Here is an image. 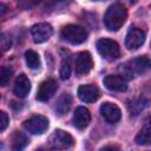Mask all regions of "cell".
I'll return each mask as SVG.
<instances>
[{
	"instance_id": "obj_1",
	"label": "cell",
	"mask_w": 151,
	"mask_h": 151,
	"mask_svg": "<svg viewBox=\"0 0 151 151\" xmlns=\"http://www.w3.org/2000/svg\"><path fill=\"white\" fill-rule=\"evenodd\" d=\"M126 17H127L126 8L122 4H118V2L113 4L107 8L104 15L105 27L109 31H118L125 22Z\"/></svg>"
},
{
	"instance_id": "obj_2",
	"label": "cell",
	"mask_w": 151,
	"mask_h": 151,
	"mask_svg": "<svg viewBox=\"0 0 151 151\" xmlns=\"http://www.w3.org/2000/svg\"><path fill=\"white\" fill-rule=\"evenodd\" d=\"M120 71H122V77L123 76H127V78H131L132 76H136V74H140V73H144L150 66H151V63L149 60V58L146 57H137V58H133L131 60H129L127 63H125L124 65H120Z\"/></svg>"
},
{
	"instance_id": "obj_3",
	"label": "cell",
	"mask_w": 151,
	"mask_h": 151,
	"mask_svg": "<svg viewBox=\"0 0 151 151\" xmlns=\"http://www.w3.org/2000/svg\"><path fill=\"white\" fill-rule=\"evenodd\" d=\"M96 47L99 54L107 60H114L120 55L119 46L112 39H109V38L99 39L96 44Z\"/></svg>"
},
{
	"instance_id": "obj_4",
	"label": "cell",
	"mask_w": 151,
	"mask_h": 151,
	"mask_svg": "<svg viewBox=\"0 0 151 151\" xmlns=\"http://www.w3.org/2000/svg\"><path fill=\"white\" fill-rule=\"evenodd\" d=\"M73 138L70 133L63 130H55L47 139V145L54 150H65L73 145Z\"/></svg>"
},
{
	"instance_id": "obj_5",
	"label": "cell",
	"mask_w": 151,
	"mask_h": 151,
	"mask_svg": "<svg viewBox=\"0 0 151 151\" xmlns=\"http://www.w3.org/2000/svg\"><path fill=\"white\" fill-rule=\"evenodd\" d=\"M61 37L71 44H81L87 39V32L84 27L78 25H66L61 29Z\"/></svg>"
},
{
	"instance_id": "obj_6",
	"label": "cell",
	"mask_w": 151,
	"mask_h": 151,
	"mask_svg": "<svg viewBox=\"0 0 151 151\" xmlns=\"http://www.w3.org/2000/svg\"><path fill=\"white\" fill-rule=\"evenodd\" d=\"M24 127L32 134H41L48 127V119L44 116H33L24 122Z\"/></svg>"
},
{
	"instance_id": "obj_7",
	"label": "cell",
	"mask_w": 151,
	"mask_h": 151,
	"mask_svg": "<svg viewBox=\"0 0 151 151\" xmlns=\"http://www.w3.org/2000/svg\"><path fill=\"white\" fill-rule=\"evenodd\" d=\"M93 67V60L88 52H79L74 60V71L78 76L87 74Z\"/></svg>"
},
{
	"instance_id": "obj_8",
	"label": "cell",
	"mask_w": 151,
	"mask_h": 151,
	"mask_svg": "<svg viewBox=\"0 0 151 151\" xmlns=\"http://www.w3.org/2000/svg\"><path fill=\"white\" fill-rule=\"evenodd\" d=\"M145 41V32L138 27H131L125 38V46L129 50L139 48Z\"/></svg>"
},
{
	"instance_id": "obj_9",
	"label": "cell",
	"mask_w": 151,
	"mask_h": 151,
	"mask_svg": "<svg viewBox=\"0 0 151 151\" xmlns=\"http://www.w3.org/2000/svg\"><path fill=\"white\" fill-rule=\"evenodd\" d=\"M31 34H32L34 42L41 44L51 38V35L53 34V28L47 22H40V24L34 25L31 28Z\"/></svg>"
},
{
	"instance_id": "obj_10",
	"label": "cell",
	"mask_w": 151,
	"mask_h": 151,
	"mask_svg": "<svg viewBox=\"0 0 151 151\" xmlns=\"http://www.w3.org/2000/svg\"><path fill=\"white\" fill-rule=\"evenodd\" d=\"M99 111H100L101 117H103L107 123H110V124H114V123L119 122L120 116H122L120 109H119L116 104L109 103V101L101 104Z\"/></svg>"
},
{
	"instance_id": "obj_11",
	"label": "cell",
	"mask_w": 151,
	"mask_h": 151,
	"mask_svg": "<svg viewBox=\"0 0 151 151\" xmlns=\"http://www.w3.org/2000/svg\"><path fill=\"white\" fill-rule=\"evenodd\" d=\"M57 88H58V85H57L55 80H53V79L44 80L39 85V88L37 92V99L39 101H47L55 93Z\"/></svg>"
},
{
	"instance_id": "obj_12",
	"label": "cell",
	"mask_w": 151,
	"mask_h": 151,
	"mask_svg": "<svg viewBox=\"0 0 151 151\" xmlns=\"http://www.w3.org/2000/svg\"><path fill=\"white\" fill-rule=\"evenodd\" d=\"M100 93L97 86L92 84L80 85L78 87V97L85 103H93L99 98Z\"/></svg>"
},
{
	"instance_id": "obj_13",
	"label": "cell",
	"mask_w": 151,
	"mask_h": 151,
	"mask_svg": "<svg viewBox=\"0 0 151 151\" xmlns=\"http://www.w3.org/2000/svg\"><path fill=\"white\" fill-rule=\"evenodd\" d=\"M91 120V114H90V111L84 107V106H79L76 109L74 113H73V118H72V122H73V125L79 129V130H83L85 129L88 123Z\"/></svg>"
},
{
	"instance_id": "obj_14",
	"label": "cell",
	"mask_w": 151,
	"mask_h": 151,
	"mask_svg": "<svg viewBox=\"0 0 151 151\" xmlns=\"http://www.w3.org/2000/svg\"><path fill=\"white\" fill-rule=\"evenodd\" d=\"M104 85L111 91L123 92V91H126V88H127L126 79L122 76H113V74L106 76L104 78Z\"/></svg>"
},
{
	"instance_id": "obj_15",
	"label": "cell",
	"mask_w": 151,
	"mask_h": 151,
	"mask_svg": "<svg viewBox=\"0 0 151 151\" xmlns=\"http://www.w3.org/2000/svg\"><path fill=\"white\" fill-rule=\"evenodd\" d=\"M29 90H31V83H29L28 78L26 77V74H24V73L19 74L15 79L14 87H13L14 94L19 98H25L28 94Z\"/></svg>"
},
{
	"instance_id": "obj_16",
	"label": "cell",
	"mask_w": 151,
	"mask_h": 151,
	"mask_svg": "<svg viewBox=\"0 0 151 151\" xmlns=\"http://www.w3.org/2000/svg\"><path fill=\"white\" fill-rule=\"evenodd\" d=\"M28 144V138L20 131H15L11 138V150L12 151H22Z\"/></svg>"
},
{
	"instance_id": "obj_17",
	"label": "cell",
	"mask_w": 151,
	"mask_h": 151,
	"mask_svg": "<svg viewBox=\"0 0 151 151\" xmlns=\"http://www.w3.org/2000/svg\"><path fill=\"white\" fill-rule=\"evenodd\" d=\"M134 142L138 145H151V120L139 130L138 134L134 138Z\"/></svg>"
},
{
	"instance_id": "obj_18",
	"label": "cell",
	"mask_w": 151,
	"mask_h": 151,
	"mask_svg": "<svg viewBox=\"0 0 151 151\" xmlns=\"http://www.w3.org/2000/svg\"><path fill=\"white\" fill-rule=\"evenodd\" d=\"M71 103H72V97L71 94L68 93H64L57 101V105H55V112L59 114V116H63L65 114L70 106H71Z\"/></svg>"
},
{
	"instance_id": "obj_19",
	"label": "cell",
	"mask_w": 151,
	"mask_h": 151,
	"mask_svg": "<svg viewBox=\"0 0 151 151\" xmlns=\"http://www.w3.org/2000/svg\"><path fill=\"white\" fill-rule=\"evenodd\" d=\"M25 60H26V64L29 68L32 70H37L40 67V59H39V55L37 52L32 51V50H28L25 52Z\"/></svg>"
},
{
	"instance_id": "obj_20",
	"label": "cell",
	"mask_w": 151,
	"mask_h": 151,
	"mask_svg": "<svg viewBox=\"0 0 151 151\" xmlns=\"http://www.w3.org/2000/svg\"><path fill=\"white\" fill-rule=\"evenodd\" d=\"M59 74H60V78L63 80H66L70 78L71 76V60H70V57H64L63 58V61H61V65H60V70H59Z\"/></svg>"
},
{
	"instance_id": "obj_21",
	"label": "cell",
	"mask_w": 151,
	"mask_h": 151,
	"mask_svg": "<svg viewBox=\"0 0 151 151\" xmlns=\"http://www.w3.org/2000/svg\"><path fill=\"white\" fill-rule=\"evenodd\" d=\"M12 68L8 66H2L1 71H0V85L1 86H6L9 83V79L12 77Z\"/></svg>"
},
{
	"instance_id": "obj_22",
	"label": "cell",
	"mask_w": 151,
	"mask_h": 151,
	"mask_svg": "<svg viewBox=\"0 0 151 151\" xmlns=\"http://www.w3.org/2000/svg\"><path fill=\"white\" fill-rule=\"evenodd\" d=\"M145 103V99L144 98H139L138 100H136V101H133V104L131 103L130 104V111L133 113V114H138L142 110H143V107H144V104Z\"/></svg>"
},
{
	"instance_id": "obj_23",
	"label": "cell",
	"mask_w": 151,
	"mask_h": 151,
	"mask_svg": "<svg viewBox=\"0 0 151 151\" xmlns=\"http://www.w3.org/2000/svg\"><path fill=\"white\" fill-rule=\"evenodd\" d=\"M12 45V41H11V38L6 34V33H2L1 34V47H2V51H6L11 47Z\"/></svg>"
},
{
	"instance_id": "obj_24",
	"label": "cell",
	"mask_w": 151,
	"mask_h": 151,
	"mask_svg": "<svg viewBox=\"0 0 151 151\" xmlns=\"http://www.w3.org/2000/svg\"><path fill=\"white\" fill-rule=\"evenodd\" d=\"M8 122H9V119H8L7 113L1 111L0 112V131H5V129L8 125Z\"/></svg>"
},
{
	"instance_id": "obj_25",
	"label": "cell",
	"mask_w": 151,
	"mask_h": 151,
	"mask_svg": "<svg viewBox=\"0 0 151 151\" xmlns=\"http://www.w3.org/2000/svg\"><path fill=\"white\" fill-rule=\"evenodd\" d=\"M100 151H120V149L116 145H106L100 149Z\"/></svg>"
},
{
	"instance_id": "obj_26",
	"label": "cell",
	"mask_w": 151,
	"mask_h": 151,
	"mask_svg": "<svg viewBox=\"0 0 151 151\" xmlns=\"http://www.w3.org/2000/svg\"><path fill=\"white\" fill-rule=\"evenodd\" d=\"M6 11H7V6L4 2H0V15H4Z\"/></svg>"
},
{
	"instance_id": "obj_27",
	"label": "cell",
	"mask_w": 151,
	"mask_h": 151,
	"mask_svg": "<svg viewBox=\"0 0 151 151\" xmlns=\"http://www.w3.org/2000/svg\"><path fill=\"white\" fill-rule=\"evenodd\" d=\"M35 151H44L42 149H39V150H35Z\"/></svg>"
}]
</instances>
